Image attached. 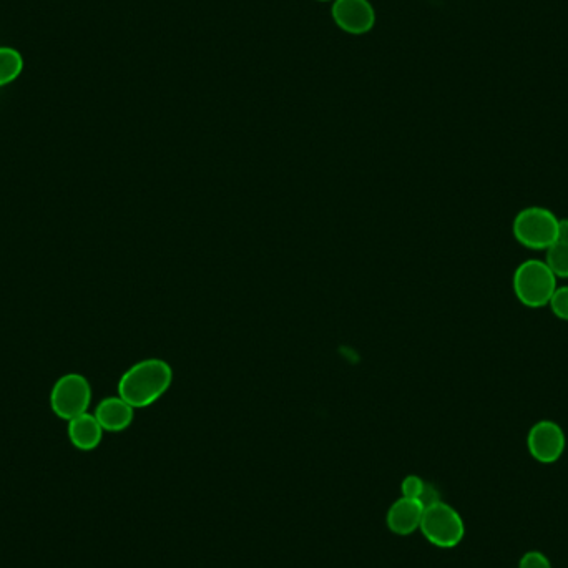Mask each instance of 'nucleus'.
Returning <instances> with one entry per match:
<instances>
[{
  "instance_id": "f257e3e1",
  "label": "nucleus",
  "mask_w": 568,
  "mask_h": 568,
  "mask_svg": "<svg viewBox=\"0 0 568 568\" xmlns=\"http://www.w3.org/2000/svg\"><path fill=\"white\" fill-rule=\"evenodd\" d=\"M172 384V369L165 361L148 359L128 369L118 382V396L130 406L147 407Z\"/></svg>"
},
{
  "instance_id": "a211bd4d",
  "label": "nucleus",
  "mask_w": 568,
  "mask_h": 568,
  "mask_svg": "<svg viewBox=\"0 0 568 568\" xmlns=\"http://www.w3.org/2000/svg\"><path fill=\"white\" fill-rule=\"evenodd\" d=\"M318 2H334V0H318Z\"/></svg>"
},
{
  "instance_id": "9b49d317",
  "label": "nucleus",
  "mask_w": 568,
  "mask_h": 568,
  "mask_svg": "<svg viewBox=\"0 0 568 568\" xmlns=\"http://www.w3.org/2000/svg\"><path fill=\"white\" fill-rule=\"evenodd\" d=\"M24 70V59L20 52L10 47H0V87L19 79Z\"/></svg>"
},
{
  "instance_id": "6e6552de",
  "label": "nucleus",
  "mask_w": 568,
  "mask_h": 568,
  "mask_svg": "<svg viewBox=\"0 0 568 568\" xmlns=\"http://www.w3.org/2000/svg\"><path fill=\"white\" fill-rule=\"evenodd\" d=\"M424 509L426 507L419 500L407 499V497L397 499L387 510V529L391 530L392 534L401 535V537L414 534L416 530L421 529Z\"/></svg>"
},
{
  "instance_id": "f8f14e48",
  "label": "nucleus",
  "mask_w": 568,
  "mask_h": 568,
  "mask_svg": "<svg viewBox=\"0 0 568 568\" xmlns=\"http://www.w3.org/2000/svg\"><path fill=\"white\" fill-rule=\"evenodd\" d=\"M545 265L549 266L555 278H568V243L567 241H555L554 245L547 248Z\"/></svg>"
},
{
  "instance_id": "1a4fd4ad",
  "label": "nucleus",
  "mask_w": 568,
  "mask_h": 568,
  "mask_svg": "<svg viewBox=\"0 0 568 568\" xmlns=\"http://www.w3.org/2000/svg\"><path fill=\"white\" fill-rule=\"evenodd\" d=\"M94 416L97 417L103 431H125L132 424L133 407L120 396L108 397L98 404Z\"/></svg>"
},
{
  "instance_id": "0eeeda50",
  "label": "nucleus",
  "mask_w": 568,
  "mask_h": 568,
  "mask_svg": "<svg viewBox=\"0 0 568 568\" xmlns=\"http://www.w3.org/2000/svg\"><path fill=\"white\" fill-rule=\"evenodd\" d=\"M334 24L351 35L368 34L376 24V10L369 0H334Z\"/></svg>"
},
{
  "instance_id": "7ed1b4c3",
  "label": "nucleus",
  "mask_w": 568,
  "mask_h": 568,
  "mask_svg": "<svg viewBox=\"0 0 568 568\" xmlns=\"http://www.w3.org/2000/svg\"><path fill=\"white\" fill-rule=\"evenodd\" d=\"M515 240L530 250H547L559 241V218L540 206H530L515 216Z\"/></svg>"
},
{
  "instance_id": "ddd939ff",
  "label": "nucleus",
  "mask_w": 568,
  "mask_h": 568,
  "mask_svg": "<svg viewBox=\"0 0 568 568\" xmlns=\"http://www.w3.org/2000/svg\"><path fill=\"white\" fill-rule=\"evenodd\" d=\"M550 308L557 318L568 321V286L555 289L554 296L550 298Z\"/></svg>"
},
{
  "instance_id": "f3484780",
  "label": "nucleus",
  "mask_w": 568,
  "mask_h": 568,
  "mask_svg": "<svg viewBox=\"0 0 568 568\" xmlns=\"http://www.w3.org/2000/svg\"><path fill=\"white\" fill-rule=\"evenodd\" d=\"M559 241L568 243V220H559Z\"/></svg>"
},
{
  "instance_id": "4468645a",
  "label": "nucleus",
  "mask_w": 568,
  "mask_h": 568,
  "mask_svg": "<svg viewBox=\"0 0 568 568\" xmlns=\"http://www.w3.org/2000/svg\"><path fill=\"white\" fill-rule=\"evenodd\" d=\"M424 487H426V482H424L421 477H417V475H407L406 479L402 480L401 484L402 497L419 500Z\"/></svg>"
},
{
  "instance_id": "423d86ee",
  "label": "nucleus",
  "mask_w": 568,
  "mask_h": 568,
  "mask_svg": "<svg viewBox=\"0 0 568 568\" xmlns=\"http://www.w3.org/2000/svg\"><path fill=\"white\" fill-rule=\"evenodd\" d=\"M530 456L540 464H554L565 451V434L554 421H540L530 429L527 437Z\"/></svg>"
},
{
  "instance_id": "20e7f679",
  "label": "nucleus",
  "mask_w": 568,
  "mask_h": 568,
  "mask_svg": "<svg viewBox=\"0 0 568 568\" xmlns=\"http://www.w3.org/2000/svg\"><path fill=\"white\" fill-rule=\"evenodd\" d=\"M422 535L429 544L439 549H454L466 535V524L461 514L446 502H437L424 509L421 520Z\"/></svg>"
},
{
  "instance_id": "f03ea898",
  "label": "nucleus",
  "mask_w": 568,
  "mask_h": 568,
  "mask_svg": "<svg viewBox=\"0 0 568 568\" xmlns=\"http://www.w3.org/2000/svg\"><path fill=\"white\" fill-rule=\"evenodd\" d=\"M514 293L529 308H542L550 303L557 289V278L545 261H524L514 273Z\"/></svg>"
},
{
  "instance_id": "dca6fc26",
  "label": "nucleus",
  "mask_w": 568,
  "mask_h": 568,
  "mask_svg": "<svg viewBox=\"0 0 568 568\" xmlns=\"http://www.w3.org/2000/svg\"><path fill=\"white\" fill-rule=\"evenodd\" d=\"M419 502H421L424 507H429V505L437 504V502H441V494H439V490H437L436 485L427 484L422 490L421 497H419Z\"/></svg>"
},
{
  "instance_id": "9d476101",
  "label": "nucleus",
  "mask_w": 568,
  "mask_h": 568,
  "mask_svg": "<svg viewBox=\"0 0 568 568\" xmlns=\"http://www.w3.org/2000/svg\"><path fill=\"white\" fill-rule=\"evenodd\" d=\"M103 429L97 417L85 412L82 416L69 421L70 442L79 451H94L102 442Z\"/></svg>"
},
{
  "instance_id": "39448f33",
  "label": "nucleus",
  "mask_w": 568,
  "mask_h": 568,
  "mask_svg": "<svg viewBox=\"0 0 568 568\" xmlns=\"http://www.w3.org/2000/svg\"><path fill=\"white\" fill-rule=\"evenodd\" d=\"M92 387L82 374H65L50 392V407L55 416L72 421L89 411Z\"/></svg>"
},
{
  "instance_id": "2eb2a0df",
  "label": "nucleus",
  "mask_w": 568,
  "mask_h": 568,
  "mask_svg": "<svg viewBox=\"0 0 568 568\" xmlns=\"http://www.w3.org/2000/svg\"><path fill=\"white\" fill-rule=\"evenodd\" d=\"M519 568H552V564H550L547 555L542 554L539 550H530L527 554L522 555Z\"/></svg>"
}]
</instances>
